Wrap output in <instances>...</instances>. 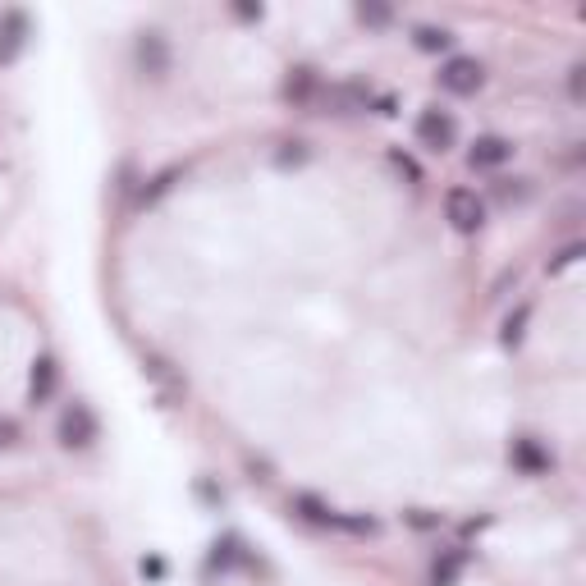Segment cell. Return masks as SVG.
Segmentation results:
<instances>
[{
  "instance_id": "6da1fadb",
  "label": "cell",
  "mask_w": 586,
  "mask_h": 586,
  "mask_svg": "<svg viewBox=\"0 0 586 586\" xmlns=\"http://www.w3.org/2000/svg\"><path fill=\"white\" fill-rule=\"evenodd\" d=\"M445 220L458 229V234H477L486 225V202L477 197V188H449L445 193Z\"/></svg>"
},
{
  "instance_id": "7a4b0ae2",
  "label": "cell",
  "mask_w": 586,
  "mask_h": 586,
  "mask_svg": "<svg viewBox=\"0 0 586 586\" xmlns=\"http://www.w3.org/2000/svg\"><path fill=\"white\" fill-rule=\"evenodd\" d=\"M435 83L445 87L449 97H472V92H481V83H486V69H481V60H472V55H454V60L440 65Z\"/></svg>"
},
{
  "instance_id": "3957f363",
  "label": "cell",
  "mask_w": 586,
  "mask_h": 586,
  "mask_svg": "<svg viewBox=\"0 0 586 586\" xmlns=\"http://www.w3.org/2000/svg\"><path fill=\"white\" fill-rule=\"evenodd\" d=\"M133 65H138L142 78L161 83L174 65V51H170V42H165V33H138V42H133Z\"/></svg>"
},
{
  "instance_id": "277c9868",
  "label": "cell",
  "mask_w": 586,
  "mask_h": 586,
  "mask_svg": "<svg viewBox=\"0 0 586 586\" xmlns=\"http://www.w3.org/2000/svg\"><path fill=\"white\" fill-rule=\"evenodd\" d=\"M454 138H458V124H454V115H449V110L431 106V110H422V115H417V142H422L426 152H449V147H454Z\"/></svg>"
},
{
  "instance_id": "5b68a950",
  "label": "cell",
  "mask_w": 586,
  "mask_h": 586,
  "mask_svg": "<svg viewBox=\"0 0 586 586\" xmlns=\"http://www.w3.org/2000/svg\"><path fill=\"white\" fill-rule=\"evenodd\" d=\"M97 413L87 408V403H69L65 417H60V445L65 449H87L92 440H97Z\"/></svg>"
},
{
  "instance_id": "8992f818",
  "label": "cell",
  "mask_w": 586,
  "mask_h": 586,
  "mask_svg": "<svg viewBox=\"0 0 586 586\" xmlns=\"http://www.w3.org/2000/svg\"><path fill=\"white\" fill-rule=\"evenodd\" d=\"M509 458H513L518 472H527V477H541V472H550L554 467V458L545 454V445L541 440H532V435H518V440L509 445Z\"/></svg>"
},
{
  "instance_id": "52a82bcc",
  "label": "cell",
  "mask_w": 586,
  "mask_h": 586,
  "mask_svg": "<svg viewBox=\"0 0 586 586\" xmlns=\"http://www.w3.org/2000/svg\"><path fill=\"white\" fill-rule=\"evenodd\" d=\"M509 156H513V142H509V138H495V133H486V138L472 142L467 161H472V170H495V165H504Z\"/></svg>"
},
{
  "instance_id": "ba28073f",
  "label": "cell",
  "mask_w": 586,
  "mask_h": 586,
  "mask_svg": "<svg viewBox=\"0 0 586 586\" xmlns=\"http://www.w3.org/2000/svg\"><path fill=\"white\" fill-rule=\"evenodd\" d=\"M321 97V78H316V69H289V78H284V101H293V106H312V101Z\"/></svg>"
},
{
  "instance_id": "9c48e42d",
  "label": "cell",
  "mask_w": 586,
  "mask_h": 586,
  "mask_svg": "<svg viewBox=\"0 0 586 586\" xmlns=\"http://www.w3.org/2000/svg\"><path fill=\"white\" fill-rule=\"evenodd\" d=\"M23 42H28V19H23V14H5V19H0V65L19 60Z\"/></svg>"
},
{
  "instance_id": "30bf717a",
  "label": "cell",
  "mask_w": 586,
  "mask_h": 586,
  "mask_svg": "<svg viewBox=\"0 0 586 586\" xmlns=\"http://www.w3.org/2000/svg\"><path fill=\"white\" fill-rule=\"evenodd\" d=\"M55 385H60V367H55L51 353H42V358L33 362V380H28V394H33V403H46V399H51Z\"/></svg>"
},
{
  "instance_id": "8fae6325",
  "label": "cell",
  "mask_w": 586,
  "mask_h": 586,
  "mask_svg": "<svg viewBox=\"0 0 586 586\" xmlns=\"http://www.w3.org/2000/svg\"><path fill=\"white\" fill-rule=\"evenodd\" d=\"M463 568H467V554H463V550H445V554H440V559L431 564V586H458Z\"/></svg>"
},
{
  "instance_id": "7c38bea8",
  "label": "cell",
  "mask_w": 586,
  "mask_h": 586,
  "mask_svg": "<svg viewBox=\"0 0 586 586\" xmlns=\"http://www.w3.org/2000/svg\"><path fill=\"white\" fill-rule=\"evenodd\" d=\"M293 513L303 522H312V527H335V518H339L335 509H326V504L312 500V495H298V500H293Z\"/></svg>"
},
{
  "instance_id": "4fadbf2b",
  "label": "cell",
  "mask_w": 586,
  "mask_h": 586,
  "mask_svg": "<svg viewBox=\"0 0 586 586\" xmlns=\"http://www.w3.org/2000/svg\"><path fill=\"white\" fill-rule=\"evenodd\" d=\"M449 46H454V33H449V28H431V23H426V28H417V51H449Z\"/></svg>"
},
{
  "instance_id": "5bb4252c",
  "label": "cell",
  "mask_w": 586,
  "mask_h": 586,
  "mask_svg": "<svg viewBox=\"0 0 586 586\" xmlns=\"http://www.w3.org/2000/svg\"><path fill=\"white\" fill-rule=\"evenodd\" d=\"M527 321H532V307H527V303H522L518 307V312H509V316H504V344H522V335H527Z\"/></svg>"
},
{
  "instance_id": "9a60e30c",
  "label": "cell",
  "mask_w": 586,
  "mask_h": 586,
  "mask_svg": "<svg viewBox=\"0 0 586 586\" xmlns=\"http://www.w3.org/2000/svg\"><path fill=\"white\" fill-rule=\"evenodd\" d=\"M174 179H179V170L156 174V179H152V188H142V202H156L161 193H170V188H174Z\"/></svg>"
},
{
  "instance_id": "2e32d148",
  "label": "cell",
  "mask_w": 586,
  "mask_h": 586,
  "mask_svg": "<svg viewBox=\"0 0 586 586\" xmlns=\"http://www.w3.org/2000/svg\"><path fill=\"white\" fill-rule=\"evenodd\" d=\"M586 69L582 65H573V69H568V97H573V101H582L586 97Z\"/></svg>"
},
{
  "instance_id": "e0dca14e",
  "label": "cell",
  "mask_w": 586,
  "mask_h": 586,
  "mask_svg": "<svg viewBox=\"0 0 586 586\" xmlns=\"http://www.w3.org/2000/svg\"><path fill=\"white\" fill-rule=\"evenodd\" d=\"M358 19L380 28V23H390V10H380V5H358Z\"/></svg>"
},
{
  "instance_id": "ac0fdd59",
  "label": "cell",
  "mask_w": 586,
  "mask_h": 586,
  "mask_svg": "<svg viewBox=\"0 0 586 586\" xmlns=\"http://www.w3.org/2000/svg\"><path fill=\"white\" fill-rule=\"evenodd\" d=\"M577 257H582V243H568V248H564V252H559V257L550 261V271H564V266H573Z\"/></svg>"
},
{
  "instance_id": "d6986e66",
  "label": "cell",
  "mask_w": 586,
  "mask_h": 586,
  "mask_svg": "<svg viewBox=\"0 0 586 586\" xmlns=\"http://www.w3.org/2000/svg\"><path fill=\"white\" fill-rule=\"evenodd\" d=\"M19 445V422H10V417H0V449Z\"/></svg>"
},
{
  "instance_id": "ffe728a7",
  "label": "cell",
  "mask_w": 586,
  "mask_h": 586,
  "mask_svg": "<svg viewBox=\"0 0 586 586\" xmlns=\"http://www.w3.org/2000/svg\"><path fill=\"white\" fill-rule=\"evenodd\" d=\"M390 161H394V165H399V170H403V174H408V179H413V184H422V170H417V165H413V161H408V156H403V152H394V156H390Z\"/></svg>"
}]
</instances>
